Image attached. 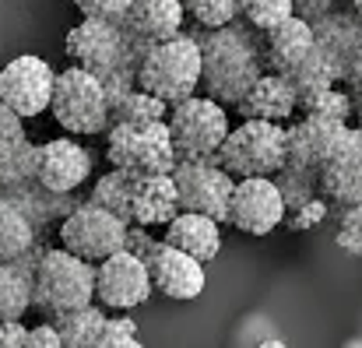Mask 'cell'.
I'll list each match as a JSON object with an SVG mask.
<instances>
[{"instance_id":"603a6c76","label":"cell","mask_w":362,"mask_h":348,"mask_svg":"<svg viewBox=\"0 0 362 348\" xmlns=\"http://www.w3.org/2000/svg\"><path fill=\"white\" fill-rule=\"evenodd\" d=\"M162 243H169L173 250L194 257V260H215L222 250V226L208 215H194V211H180L169 226Z\"/></svg>"},{"instance_id":"8d00e7d4","label":"cell","mask_w":362,"mask_h":348,"mask_svg":"<svg viewBox=\"0 0 362 348\" xmlns=\"http://www.w3.org/2000/svg\"><path fill=\"white\" fill-rule=\"evenodd\" d=\"M95 348H144L137 342V324L130 317H106L103 338L95 342Z\"/></svg>"},{"instance_id":"83f0119b","label":"cell","mask_w":362,"mask_h":348,"mask_svg":"<svg viewBox=\"0 0 362 348\" xmlns=\"http://www.w3.org/2000/svg\"><path fill=\"white\" fill-rule=\"evenodd\" d=\"M35 239H39V236H35V229L28 226V219H25L11 201L0 197V264L21 257Z\"/></svg>"},{"instance_id":"5bb4252c","label":"cell","mask_w":362,"mask_h":348,"mask_svg":"<svg viewBox=\"0 0 362 348\" xmlns=\"http://www.w3.org/2000/svg\"><path fill=\"white\" fill-rule=\"evenodd\" d=\"M144 267H148V282H151V292L165 296V299H176V303H190L204 292L208 285V274H204V264L173 250L169 243L155 239L151 250L141 257Z\"/></svg>"},{"instance_id":"e0dca14e","label":"cell","mask_w":362,"mask_h":348,"mask_svg":"<svg viewBox=\"0 0 362 348\" xmlns=\"http://www.w3.org/2000/svg\"><path fill=\"white\" fill-rule=\"evenodd\" d=\"M127 211H130V226H141V229L169 226L180 215L173 176H130Z\"/></svg>"},{"instance_id":"8fae6325","label":"cell","mask_w":362,"mask_h":348,"mask_svg":"<svg viewBox=\"0 0 362 348\" xmlns=\"http://www.w3.org/2000/svg\"><path fill=\"white\" fill-rule=\"evenodd\" d=\"M317 190L327 204L349 208L362 201V130L341 127L327 158L317 166Z\"/></svg>"},{"instance_id":"7402d4cb","label":"cell","mask_w":362,"mask_h":348,"mask_svg":"<svg viewBox=\"0 0 362 348\" xmlns=\"http://www.w3.org/2000/svg\"><path fill=\"white\" fill-rule=\"evenodd\" d=\"M46 243H32L21 257L0 264V320H21L32 310V274Z\"/></svg>"},{"instance_id":"4316f807","label":"cell","mask_w":362,"mask_h":348,"mask_svg":"<svg viewBox=\"0 0 362 348\" xmlns=\"http://www.w3.org/2000/svg\"><path fill=\"white\" fill-rule=\"evenodd\" d=\"M49 324H53V331H57L64 348H95V342L103 338V327H106V310L88 303L81 310L53 317Z\"/></svg>"},{"instance_id":"d6986e66","label":"cell","mask_w":362,"mask_h":348,"mask_svg":"<svg viewBox=\"0 0 362 348\" xmlns=\"http://www.w3.org/2000/svg\"><path fill=\"white\" fill-rule=\"evenodd\" d=\"M310 57H313V28H310V21L292 14L281 25L264 32V71L288 74Z\"/></svg>"},{"instance_id":"d590c367","label":"cell","mask_w":362,"mask_h":348,"mask_svg":"<svg viewBox=\"0 0 362 348\" xmlns=\"http://www.w3.org/2000/svg\"><path fill=\"white\" fill-rule=\"evenodd\" d=\"M334 211H338V246L349 257H362V201L349 208H334Z\"/></svg>"},{"instance_id":"d6a6232c","label":"cell","mask_w":362,"mask_h":348,"mask_svg":"<svg viewBox=\"0 0 362 348\" xmlns=\"http://www.w3.org/2000/svg\"><path fill=\"white\" fill-rule=\"evenodd\" d=\"M299 113L320 116V120H331V123L349 127V123H352V113H356V103L349 99V92H345L341 85H334V88H327V92H320V95L299 103Z\"/></svg>"},{"instance_id":"484cf974","label":"cell","mask_w":362,"mask_h":348,"mask_svg":"<svg viewBox=\"0 0 362 348\" xmlns=\"http://www.w3.org/2000/svg\"><path fill=\"white\" fill-rule=\"evenodd\" d=\"M35 162H39V144H32L28 137L0 141V197L35 183Z\"/></svg>"},{"instance_id":"60d3db41","label":"cell","mask_w":362,"mask_h":348,"mask_svg":"<svg viewBox=\"0 0 362 348\" xmlns=\"http://www.w3.org/2000/svg\"><path fill=\"white\" fill-rule=\"evenodd\" d=\"M21 348H64V345H60V338H57L53 324L46 320V324H39V327H28L25 345H21Z\"/></svg>"},{"instance_id":"30bf717a","label":"cell","mask_w":362,"mask_h":348,"mask_svg":"<svg viewBox=\"0 0 362 348\" xmlns=\"http://www.w3.org/2000/svg\"><path fill=\"white\" fill-rule=\"evenodd\" d=\"M123 236H127V226L120 219L88 201H78L71 208V215L60 219V250H67L88 264H99L110 253L123 250Z\"/></svg>"},{"instance_id":"5b68a950","label":"cell","mask_w":362,"mask_h":348,"mask_svg":"<svg viewBox=\"0 0 362 348\" xmlns=\"http://www.w3.org/2000/svg\"><path fill=\"white\" fill-rule=\"evenodd\" d=\"M285 127L264 120H243L240 127H229L222 148L215 151V162L233 180H271L285 166Z\"/></svg>"},{"instance_id":"f1b7e54d","label":"cell","mask_w":362,"mask_h":348,"mask_svg":"<svg viewBox=\"0 0 362 348\" xmlns=\"http://www.w3.org/2000/svg\"><path fill=\"white\" fill-rule=\"evenodd\" d=\"M271 183H274L278 194H281L285 215L296 211L299 204L320 197V190H317V173H313V169H299V166H288V162H285V166L271 176Z\"/></svg>"},{"instance_id":"ba28073f","label":"cell","mask_w":362,"mask_h":348,"mask_svg":"<svg viewBox=\"0 0 362 348\" xmlns=\"http://www.w3.org/2000/svg\"><path fill=\"white\" fill-rule=\"evenodd\" d=\"M165 127H169L180 162H204V158H215V151L222 148L233 123H229L226 106H218L215 99L190 95V99L169 106Z\"/></svg>"},{"instance_id":"44dd1931","label":"cell","mask_w":362,"mask_h":348,"mask_svg":"<svg viewBox=\"0 0 362 348\" xmlns=\"http://www.w3.org/2000/svg\"><path fill=\"white\" fill-rule=\"evenodd\" d=\"M236 110H240L243 120H264V123H281L285 127V120H292L299 113V103H296V92L288 88V81L281 74L264 71L250 85V92L243 95V103Z\"/></svg>"},{"instance_id":"52a82bcc","label":"cell","mask_w":362,"mask_h":348,"mask_svg":"<svg viewBox=\"0 0 362 348\" xmlns=\"http://www.w3.org/2000/svg\"><path fill=\"white\" fill-rule=\"evenodd\" d=\"M49 113L67 134H106L110 130V103L106 88L95 74L81 67H67L53 78V95H49Z\"/></svg>"},{"instance_id":"836d02e7","label":"cell","mask_w":362,"mask_h":348,"mask_svg":"<svg viewBox=\"0 0 362 348\" xmlns=\"http://www.w3.org/2000/svg\"><path fill=\"white\" fill-rule=\"evenodd\" d=\"M183 14H190L194 25L204 28V32L222 28V25H229V21L240 18L236 0H183Z\"/></svg>"},{"instance_id":"e575fe53","label":"cell","mask_w":362,"mask_h":348,"mask_svg":"<svg viewBox=\"0 0 362 348\" xmlns=\"http://www.w3.org/2000/svg\"><path fill=\"white\" fill-rule=\"evenodd\" d=\"M240 18L264 35L267 28L292 18V0H246V4H240Z\"/></svg>"},{"instance_id":"ffe728a7","label":"cell","mask_w":362,"mask_h":348,"mask_svg":"<svg viewBox=\"0 0 362 348\" xmlns=\"http://www.w3.org/2000/svg\"><path fill=\"white\" fill-rule=\"evenodd\" d=\"M338 134H341V123H331L320 116H303L299 123H288L285 127V155H288L285 162L317 173V166L327 158Z\"/></svg>"},{"instance_id":"ee69618b","label":"cell","mask_w":362,"mask_h":348,"mask_svg":"<svg viewBox=\"0 0 362 348\" xmlns=\"http://www.w3.org/2000/svg\"><path fill=\"white\" fill-rule=\"evenodd\" d=\"M28 327L21 320H0V348H21Z\"/></svg>"},{"instance_id":"b9f144b4","label":"cell","mask_w":362,"mask_h":348,"mask_svg":"<svg viewBox=\"0 0 362 348\" xmlns=\"http://www.w3.org/2000/svg\"><path fill=\"white\" fill-rule=\"evenodd\" d=\"M334 7V0H292V14L303 21H317Z\"/></svg>"},{"instance_id":"2e32d148","label":"cell","mask_w":362,"mask_h":348,"mask_svg":"<svg viewBox=\"0 0 362 348\" xmlns=\"http://www.w3.org/2000/svg\"><path fill=\"white\" fill-rule=\"evenodd\" d=\"M88 176H92V151L74 137H53L39 144L35 183L46 187L49 194H74Z\"/></svg>"},{"instance_id":"f546056e","label":"cell","mask_w":362,"mask_h":348,"mask_svg":"<svg viewBox=\"0 0 362 348\" xmlns=\"http://www.w3.org/2000/svg\"><path fill=\"white\" fill-rule=\"evenodd\" d=\"M127 194H130V173H123V169H110L106 176H99V180H95V187H92V194H88V204H95V208H103V211L117 215L123 226H130Z\"/></svg>"},{"instance_id":"c3c4849f","label":"cell","mask_w":362,"mask_h":348,"mask_svg":"<svg viewBox=\"0 0 362 348\" xmlns=\"http://www.w3.org/2000/svg\"><path fill=\"white\" fill-rule=\"evenodd\" d=\"M240 4H246V0H236V11H240Z\"/></svg>"},{"instance_id":"3957f363","label":"cell","mask_w":362,"mask_h":348,"mask_svg":"<svg viewBox=\"0 0 362 348\" xmlns=\"http://www.w3.org/2000/svg\"><path fill=\"white\" fill-rule=\"evenodd\" d=\"M88 303H95V264L60 246H46L32 274V310L53 320Z\"/></svg>"},{"instance_id":"8992f818","label":"cell","mask_w":362,"mask_h":348,"mask_svg":"<svg viewBox=\"0 0 362 348\" xmlns=\"http://www.w3.org/2000/svg\"><path fill=\"white\" fill-rule=\"evenodd\" d=\"M106 158L130 176H169L176 169V148L165 123H110Z\"/></svg>"},{"instance_id":"cb8c5ba5","label":"cell","mask_w":362,"mask_h":348,"mask_svg":"<svg viewBox=\"0 0 362 348\" xmlns=\"http://www.w3.org/2000/svg\"><path fill=\"white\" fill-rule=\"evenodd\" d=\"M183 0H130L123 25L148 42H165L183 32Z\"/></svg>"},{"instance_id":"ab89813d","label":"cell","mask_w":362,"mask_h":348,"mask_svg":"<svg viewBox=\"0 0 362 348\" xmlns=\"http://www.w3.org/2000/svg\"><path fill=\"white\" fill-rule=\"evenodd\" d=\"M341 88L349 92V99H352V103H359L362 99V42L356 46V53H352V57H349V64H345Z\"/></svg>"},{"instance_id":"1f68e13d","label":"cell","mask_w":362,"mask_h":348,"mask_svg":"<svg viewBox=\"0 0 362 348\" xmlns=\"http://www.w3.org/2000/svg\"><path fill=\"white\" fill-rule=\"evenodd\" d=\"M281 78H285L288 88L296 92V103H306V99H313V95L334 88V78H331L327 64L320 60L317 46H313V57H310V60H303L296 71H288V74H281Z\"/></svg>"},{"instance_id":"9c48e42d","label":"cell","mask_w":362,"mask_h":348,"mask_svg":"<svg viewBox=\"0 0 362 348\" xmlns=\"http://www.w3.org/2000/svg\"><path fill=\"white\" fill-rule=\"evenodd\" d=\"M173 187H176V201L180 211H194V215H208L218 226L229 222V201H233V187L236 180L215 162H176V169L169 173Z\"/></svg>"},{"instance_id":"7dc6e473","label":"cell","mask_w":362,"mask_h":348,"mask_svg":"<svg viewBox=\"0 0 362 348\" xmlns=\"http://www.w3.org/2000/svg\"><path fill=\"white\" fill-rule=\"evenodd\" d=\"M356 120H359V123H356V130H362V99L356 103Z\"/></svg>"},{"instance_id":"d4e9b609","label":"cell","mask_w":362,"mask_h":348,"mask_svg":"<svg viewBox=\"0 0 362 348\" xmlns=\"http://www.w3.org/2000/svg\"><path fill=\"white\" fill-rule=\"evenodd\" d=\"M4 201H11V204L28 219V226L35 229V236H39V229H46V226L60 222L64 215H71V208L78 204L74 194H49V190L39 187V183H28V187L7 194Z\"/></svg>"},{"instance_id":"6da1fadb","label":"cell","mask_w":362,"mask_h":348,"mask_svg":"<svg viewBox=\"0 0 362 348\" xmlns=\"http://www.w3.org/2000/svg\"><path fill=\"white\" fill-rule=\"evenodd\" d=\"M151 46L155 42L134 35L123 21H99V18L78 21L64 39L71 64L103 81L110 110L127 92L137 88V67H141V60L148 57Z\"/></svg>"},{"instance_id":"9a60e30c","label":"cell","mask_w":362,"mask_h":348,"mask_svg":"<svg viewBox=\"0 0 362 348\" xmlns=\"http://www.w3.org/2000/svg\"><path fill=\"white\" fill-rule=\"evenodd\" d=\"M285 222V204L281 194L271 180L253 176V180H236L233 201H229V226L246 232V236H267Z\"/></svg>"},{"instance_id":"7a4b0ae2","label":"cell","mask_w":362,"mask_h":348,"mask_svg":"<svg viewBox=\"0 0 362 348\" xmlns=\"http://www.w3.org/2000/svg\"><path fill=\"white\" fill-rule=\"evenodd\" d=\"M201 50V88L218 106H240L250 85L264 74V35L243 18L222 28L190 32Z\"/></svg>"},{"instance_id":"7bdbcfd3","label":"cell","mask_w":362,"mask_h":348,"mask_svg":"<svg viewBox=\"0 0 362 348\" xmlns=\"http://www.w3.org/2000/svg\"><path fill=\"white\" fill-rule=\"evenodd\" d=\"M25 120L18 113H11L4 103H0V141H18V137H25V127H21Z\"/></svg>"},{"instance_id":"f6af8a7d","label":"cell","mask_w":362,"mask_h":348,"mask_svg":"<svg viewBox=\"0 0 362 348\" xmlns=\"http://www.w3.org/2000/svg\"><path fill=\"white\" fill-rule=\"evenodd\" d=\"M257 348H292V345H285V342H278V338H267V342H260Z\"/></svg>"},{"instance_id":"4dcf8cb0","label":"cell","mask_w":362,"mask_h":348,"mask_svg":"<svg viewBox=\"0 0 362 348\" xmlns=\"http://www.w3.org/2000/svg\"><path fill=\"white\" fill-rule=\"evenodd\" d=\"M165 116H169V106L162 99L134 88L110 110V123H134V127H141V123H165Z\"/></svg>"},{"instance_id":"7c38bea8","label":"cell","mask_w":362,"mask_h":348,"mask_svg":"<svg viewBox=\"0 0 362 348\" xmlns=\"http://www.w3.org/2000/svg\"><path fill=\"white\" fill-rule=\"evenodd\" d=\"M148 299H151V282L141 257L117 250L95 264V306L127 313L144 306Z\"/></svg>"},{"instance_id":"74e56055","label":"cell","mask_w":362,"mask_h":348,"mask_svg":"<svg viewBox=\"0 0 362 348\" xmlns=\"http://www.w3.org/2000/svg\"><path fill=\"white\" fill-rule=\"evenodd\" d=\"M327 215H331V204H327L324 197H313V201L299 204L296 211H288L281 226H288L292 232H310V229H317Z\"/></svg>"},{"instance_id":"277c9868","label":"cell","mask_w":362,"mask_h":348,"mask_svg":"<svg viewBox=\"0 0 362 348\" xmlns=\"http://www.w3.org/2000/svg\"><path fill=\"white\" fill-rule=\"evenodd\" d=\"M137 88L162 99L165 106H176L201 88V50L190 32H180L176 39L155 42L148 57L137 67Z\"/></svg>"},{"instance_id":"4fadbf2b","label":"cell","mask_w":362,"mask_h":348,"mask_svg":"<svg viewBox=\"0 0 362 348\" xmlns=\"http://www.w3.org/2000/svg\"><path fill=\"white\" fill-rule=\"evenodd\" d=\"M53 78H57V71L42 57H32V53L14 57L0 71V103L21 120L46 113L49 95H53Z\"/></svg>"},{"instance_id":"ac0fdd59","label":"cell","mask_w":362,"mask_h":348,"mask_svg":"<svg viewBox=\"0 0 362 348\" xmlns=\"http://www.w3.org/2000/svg\"><path fill=\"white\" fill-rule=\"evenodd\" d=\"M313 28V46L320 53V60L327 64L334 85H341L345 78V64L349 57L356 53V46L362 42V25L356 14H338V11H327L324 18L310 21Z\"/></svg>"},{"instance_id":"f35d334b","label":"cell","mask_w":362,"mask_h":348,"mask_svg":"<svg viewBox=\"0 0 362 348\" xmlns=\"http://www.w3.org/2000/svg\"><path fill=\"white\" fill-rule=\"evenodd\" d=\"M74 7L85 18H99V21H123L130 0H74Z\"/></svg>"},{"instance_id":"bcb514c9","label":"cell","mask_w":362,"mask_h":348,"mask_svg":"<svg viewBox=\"0 0 362 348\" xmlns=\"http://www.w3.org/2000/svg\"><path fill=\"white\" fill-rule=\"evenodd\" d=\"M352 14L359 18V25H362V0H352Z\"/></svg>"}]
</instances>
